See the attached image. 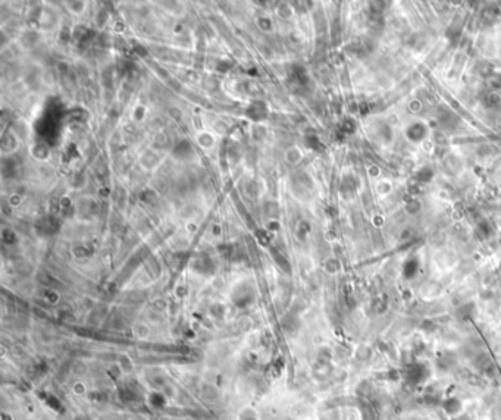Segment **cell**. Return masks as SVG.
Segmentation results:
<instances>
[{
    "label": "cell",
    "instance_id": "obj_1",
    "mask_svg": "<svg viewBox=\"0 0 501 420\" xmlns=\"http://www.w3.org/2000/svg\"><path fill=\"white\" fill-rule=\"evenodd\" d=\"M200 395L206 402H216L221 397V392L218 386H215L211 382H203L200 386Z\"/></svg>",
    "mask_w": 501,
    "mask_h": 420
},
{
    "label": "cell",
    "instance_id": "obj_2",
    "mask_svg": "<svg viewBox=\"0 0 501 420\" xmlns=\"http://www.w3.org/2000/svg\"><path fill=\"white\" fill-rule=\"evenodd\" d=\"M425 375H426V369H425L424 366H421V364L409 366L407 372H406L407 381L412 382V383H419L422 379H425Z\"/></svg>",
    "mask_w": 501,
    "mask_h": 420
},
{
    "label": "cell",
    "instance_id": "obj_3",
    "mask_svg": "<svg viewBox=\"0 0 501 420\" xmlns=\"http://www.w3.org/2000/svg\"><path fill=\"white\" fill-rule=\"evenodd\" d=\"M133 334H134V337L137 340L147 341L150 338V335H152V329H150V326L147 324H141L140 322V324H135L133 326Z\"/></svg>",
    "mask_w": 501,
    "mask_h": 420
},
{
    "label": "cell",
    "instance_id": "obj_4",
    "mask_svg": "<svg viewBox=\"0 0 501 420\" xmlns=\"http://www.w3.org/2000/svg\"><path fill=\"white\" fill-rule=\"evenodd\" d=\"M106 375L112 379V381H121L125 376V372L122 370V367L119 366V363L114 360L109 363V366L106 367Z\"/></svg>",
    "mask_w": 501,
    "mask_h": 420
},
{
    "label": "cell",
    "instance_id": "obj_5",
    "mask_svg": "<svg viewBox=\"0 0 501 420\" xmlns=\"http://www.w3.org/2000/svg\"><path fill=\"white\" fill-rule=\"evenodd\" d=\"M116 362L119 363V366L122 367V370L125 372V375H128V373H131L134 370V360L128 354H125V353H121L116 357Z\"/></svg>",
    "mask_w": 501,
    "mask_h": 420
},
{
    "label": "cell",
    "instance_id": "obj_6",
    "mask_svg": "<svg viewBox=\"0 0 501 420\" xmlns=\"http://www.w3.org/2000/svg\"><path fill=\"white\" fill-rule=\"evenodd\" d=\"M425 134H426V128H425L422 124H413V125L409 128V131H407L409 138L413 140V141H419V140H422L425 137Z\"/></svg>",
    "mask_w": 501,
    "mask_h": 420
},
{
    "label": "cell",
    "instance_id": "obj_7",
    "mask_svg": "<svg viewBox=\"0 0 501 420\" xmlns=\"http://www.w3.org/2000/svg\"><path fill=\"white\" fill-rule=\"evenodd\" d=\"M237 420H260V416L256 408L253 407H244L240 413Z\"/></svg>",
    "mask_w": 501,
    "mask_h": 420
},
{
    "label": "cell",
    "instance_id": "obj_8",
    "mask_svg": "<svg viewBox=\"0 0 501 420\" xmlns=\"http://www.w3.org/2000/svg\"><path fill=\"white\" fill-rule=\"evenodd\" d=\"M71 391H72V394L75 397H85L87 392H88V386H87L85 382L75 381L72 383V386H71Z\"/></svg>",
    "mask_w": 501,
    "mask_h": 420
},
{
    "label": "cell",
    "instance_id": "obj_9",
    "mask_svg": "<svg viewBox=\"0 0 501 420\" xmlns=\"http://www.w3.org/2000/svg\"><path fill=\"white\" fill-rule=\"evenodd\" d=\"M418 269H419L418 260H415V259L407 260L405 265V276L406 278H413L418 273Z\"/></svg>",
    "mask_w": 501,
    "mask_h": 420
},
{
    "label": "cell",
    "instance_id": "obj_10",
    "mask_svg": "<svg viewBox=\"0 0 501 420\" xmlns=\"http://www.w3.org/2000/svg\"><path fill=\"white\" fill-rule=\"evenodd\" d=\"M444 408H445L450 414H454V413H457V411L462 408V404L459 402L457 398H450V400H447L444 402Z\"/></svg>",
    "mask_w": 501,
    "mask_h": 420
},
{
    "label": "cell",
    "instance_id": "obj_11",
    "mask_svg": "<svg viewBox=\"0 0 501 420\" xmlns=\"http://www.w3.org/2000/svg\"><path fill=\"white\" fill-rule=\"evenodd\" d=\"M44 300H46L49 304H55V303L59 300L58 292H55L53 289H46V292H44Z\"/></svg>",
    "mask_w": 501,
    "mask_h": 420
},
{
    "label": "cell",
    "instance_id": "obj_12",
    "mask_svg": "<svg viewBox=\"0 0 501 420\" xmlns=\"http://www.w3.org/2000/svg\"><path fill=\"white\" fill-rule=\"evenodd\" d=\"M181 153H191V146H190V143H187V141H182V143H179V146H178V149L175 150V154L176 156H181Z\"/></svg>",
    "mask_w": 501,
    "mask_h": 420
},
{
    "label": "cell",
    "instance_id": "obj_13",
    "mask_svg": "<svg viewBox=\"0 0 501 420\" xmlns=\"http://www.w3.org/2000/svg\"><path fill=\"white\" fill-rule=\"evenodd\" d=\"M431 176H432V171L431 169H428V168H425V169H422V171L419 172L418 175H416V178L419 179V181H422V182H426V181H429L431 179Z\"/></svg>",
    "mask_w": 501,
    "mask_h": 420
},
{
    "label": "cell",
    "instance_id": "obj_14",
    "mask_svg": "<svg viewBox=\"0 0 501 420\" xmlns=\"http://www.w3.org/2000/svg\"><path fill=\"white\" fill-rule=\"evenodd\" d=\"M0 420H15V416L12 411H8V410H3L0 413Z\"/></svg>",
    "mask_w": 501,
    "mask_h": 420
}]
</instances>
